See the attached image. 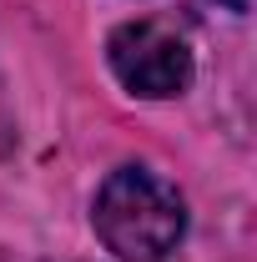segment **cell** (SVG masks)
<instances>
[{
  "label": "cell",
  "instance_id": "cell-1",
  "mask_svg": "<svg viewBox=\"0 0 257 262\" xmlns=\"http://www.w3.org/2000/svg\"><path fill=\"white\" fill-rule=\"evenodd\" d=\"M91 222L121 262H161L187 232V202L166 177L146 166H121L101 182Z\"/></svg>",
  "mask_w": 257,
  "mask_h": 262
},
{
  "label": "cell",
  "instance_id": "cell-2",
  "mask_svg": "<svg viewBox=\"0 0 257 262\" xmlns=\"http://www.w3.org/2000/svg\"><path fill=\"white\" fill-rule=\"evenodd\" d=\"M106 56L131 96L166 101L192 86V46L172 20H126L106 40Z\"/></svg>",
  "mask_w": 257,
  "mask_h": 262
},
{
  "label": "cell",
  "instance_id": "cell-3",
  "mask_svg": "<svg viewBox=\"0 0 257 262\" xmlns=\"http://www.w3.org/2000/svg\"><path fill=\"white\" fill-rule=\"evenodd\" d=\"M222 5H232V10H247V0H222Z\"/></svg>",
  "mask_w": 257,
  "mask_h": 262
}]
</instances>
